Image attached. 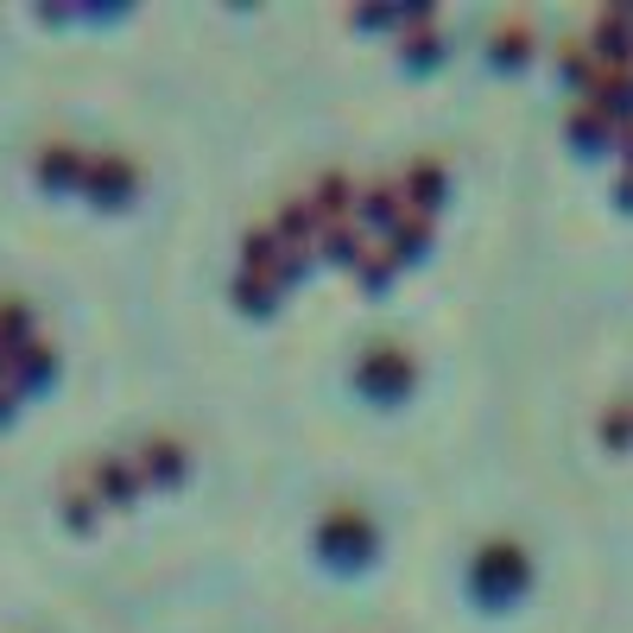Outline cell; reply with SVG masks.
I'll return each mask as SVG.
<instances>
[{"label": "cell", "mask_w": 633, "mask_h": 633, "mask_svg": "<svg viewBox=\"0 0 633 633\" xmlns=\"http://www.w3.org/2000/svg\"><path fill=\"white\" fill-rule=\"evenodd\" d=\"M133 184H140V172L127 165L121 152H89V172H83V190L96 203H127L133 197Z\"/></svg>", "instance_id": "6da1fadb"}]
</instances>
